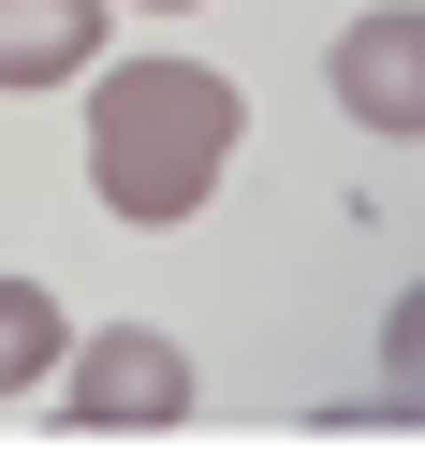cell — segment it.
Returning <instances> with one entry per match:
<instances>
[{
	"instance_id": "obj_1",
	"label": "cell",
	"mask_w": 425,
	"mask_h": 454,
	"mask_svg": "<svg viewBox=\"0 0 425 454\" xmlns=\"http://www.w3.org/2000/svg\"><path fill=\"white\" fill-rule=\"evenodd\" d=\"M235 132H249V103H235V74H206V59H103V103H89V191L118 220H191L220 176H235Z\"/></svg>"
},
{
	"instance_id": "obj_4",
	"label": "cell",
	"mask_w": 425,
	"mask_h": 454,
	"mask_svg": "<svg viewBox=\"0 0 425 454\" xmlns=\"http://www.w3.org/2000/svg\"><path fill=\"white\" fill-rule=\"evenodd\" d=\"M103 74V0H0V89H74Z\"/></svg>"
},
{
	"instance_id": "obj_2",
	"label": "cell",
	"mask_w": 425,
	"mask_h": 454,
	"mask_svg": "<svg viewBox=\"0 0 425 454\" xmlns=\"http://www.w3.org/2000/svg\"><path fill=\"white\" fill-rule=\"evenodd\" d=\"M59 425L74 440H161V425H191V352L161 323H103L59 352Z\"/></svg>"
},
{
	"instance_id": "obj_5",
	"label": "cell",
	"mask_w": 425,
	"mask_h": 454,
	"mask_svg": "<svg viewBox=\"0 0 425 454\" xmlns=\"http://www.w3.org/2000/svg\"><path fill=\"white\" fill-rule=\"evenodd\" d=\"M59 352H74L59 294H44V278H0V395H30V381H59Z\"/></svg>"
},
{
	"instance_id": "obj_7",
	"label": "cell",
	"mask_w": 425,
	"mask_h": 454,
	"mask_svg": "<svg viewBox=\"0 0 425 454\" xmlns=\"http://www.w3.org/2000/svg\"><path fill=\"white\" fill-rule=\"evenodd\" d=\"M118 15H191V0H118Z\"/></svg>"
},
{
	"instance_id": "obj_3",
	"label": "cell",
	"mask_w": 425,
	"mask_h": 454,
	"mask_svg": "<svg viewBox=\"0 0 425 454\" xmlns=\"http://www.w3.org/2000/svg\"><path fill=\"white\" fill-rule=\"evenodd\" d=\"M337 118L352 132H425V0H382L337 30Z\"/></svg>"
},
{
	"instance_id": "obj_6",
	"label": "cell",
	"mask_w": 425,
	"mask_h": 454,
	"mask_svg": "<svg viewBox=\"0 0 425 454\" xmlns=\"http://www.w3.org/2000/svg\"><path fill=\"white\" fill-rule=\"evenodd\" d=\"M382 366H396V411H425V294H396V323H382Z\"/></svg>"
}]
</instances>
